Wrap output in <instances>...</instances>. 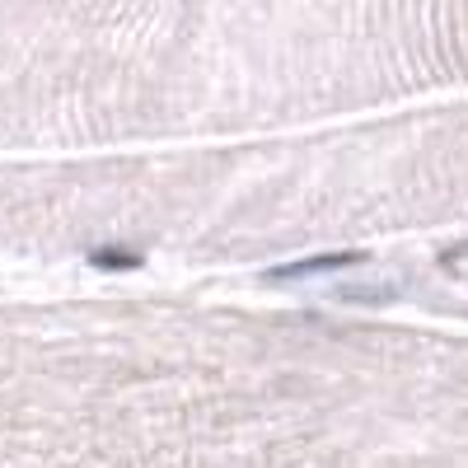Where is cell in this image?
Returning <instances> with one entry per match:
<instances>
[{"instance_id":"1","label":"cell","mask_w":468,"mask_h":468,"mask_svg":"<svg viewBox=\"0 0 468 468\" xmlns=\"http://www.w3.org/2000/svg\"><path fill=\"white\" fill-rule=\"evenodd\" d=\"M366 253H324V258H304V262H291V267H277L271 277H304V271H333V267H356Z\"/></svg>"},{"instance_id":"2","label":"cell","mask_w":468,"mask_h":468,"mask_svg":"<svg viewBox=\"0 0 468 468\" xmlns=\"http://www.w3.org/2000/svg\"><path fill=\"white\" fill-rule=\"evenodd\" d=\"M94 262H99V267H136L141 258H136V253H94Z\"/></svg>"}]
</instances>
